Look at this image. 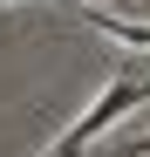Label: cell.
Segmentation results:
<instances>
[{"instance_id": "obj_2", "label": "cell", "mask_w": 150, "mask_h": 157, "mask_svg": "<svg viewBox=\"0 0 150 157\" xmlns=\"http://www.w3.org/2000/svg\"><path fill=\"white\" fill-rule=\"evenodd\" d=\"M116 157H150V130H137V137H123V144H116Z\"/></svg>"}, {"instance_id": "obj_1", "label": "cell", "mask_w": 150, "mask_h": 157, "mask_svg": "<svg viewBox=\"0 0 150 157\" xmlns=\"http://www.w3.org/2000/svg\"><path fill=\"white\" fill-rule=\"evenodd\" d=\"M143 96H150V89L137 82V75H116V82H109V89H103V96H96L89 109L75 116V123L62 130V137H55V150H48V157H82V150H89L96 137H103V130H109L116 116H130V109H137Z\"/></svg>"}, {"instance_id": "obj_3", "label": "cell", "mask_w": 150, "mask_h": 157, "mask_svg": "<svg viewBox=\"0 0 150 157\" xmlns=\"http://www.w3.org/2000/svg\"><path fill=\"white\" fill-rule=\"evenodd\" d=\"M103 7H116V0H103Z\"/></svg>"}]
</instances>
